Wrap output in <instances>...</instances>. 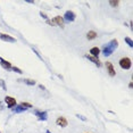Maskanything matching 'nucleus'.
I'll list each match as a JSON object with an SVG mask.
<instances>
[{
  "mask_svg": "<svg viewBox=\"0 0 133 133\" xmlns=\"http://www.w3.org/2000/svg\"><path fill=\"white\" fill-rule=\"evenodd\" d=\"M118 47V41L116 39H113L110 40L109 42H108L107 44H105L102 48V54L106 56V57H108V56H110L113 54L114 51H115V49Z\"/></svg>",
  "mask_w": 133,
  "mask_h": 133,
  "instance_id": "obj_1",
  "label": "nucleus"
},
{
  "mask_svg": "<svg viewBox=\"0 0 133 133\" xmlns=\"http://www.w3.org/2000/svg\"><path fill=\"white\" fill-rule=\"evenodd\" d=\"M119 66L123 70H130L132 66V60L129 57H123L122 59H119Z\"/></svg>",
  "mask_w": 133,
  "mask_h": 133,
  "instance_id": "obj_2",
  "label": "nucleus"
},
{
  "mask_svg": "<svg viewBox=\"0 0 133 133\" xmlns=\"http://www.w3.org/2000/svg\"><path fill=\"white\" fill-rule=\"evenodd\" d=\"M33 114L38 117L39 121H47L48 119V113L44 110H39V109H35L33 111Z\"/></svg>",
  "mask_w": 133,
  "mask_h": 133,
  "instance_id": "obj_3",
  "label": "nucleus"
},
{
  "mask_svg": "<svg viewBox=\"0 0 133 133\" xmlns=\"http://www.w3.org/2000/svg\"><path fill=\"white\" fill-rule=\"evenodd\" d=\"M75 17H76L75 13L72 12V10H67V12L64 14L63 18L66 21V22H74V21H75Z\"/></svg>",
  "mask_w": 133,
  "mask_h": 133,
  "instance_id": "obj_4",
  "label": "nucleus"
},
{
  "mask_svg": "<svg viewBox=\"0 0 133 133\" xmlns=\"http://www.w3.org/2000/svg\"><path fill=\"white\" fill-rule=\"evenodd\" d=\"M5 102L7 103L8 108H14L16 106V99L13 97H9V96H7V97H5Z\"/></svg>",
  "mask_w": 133,
  "mask_h": 133,
  "instance_id": "obj_5",
  "label": "nucleus"
},
{
  "mask_svg": "<svg viewBox=\"0 0 133 133\" xmlns=\"http://www.w3.org/2000/svg\"><path fill=\"white\" fill-rule=\"evenodd\" d=\"M0 39H1L2 41L12 42V43L16 42V39H15V38H13L12 35H8V34H5V33H0Z\"/></svg>",
  "mask_w": 133,
  "mask_h": 133,
  "instance_id": "obj_6",
  "label": "nucleus"
},
{
  "mask_svg": "<svg viewBox=\"0 0 133 133\" xmlns=\"http://www.w3.org/2000/svg\"><path fill=\"white\" fill-rule=\"evenodd\" d=\"M0 65H1V67L4 68V70H12V64H10L8 60L4 59L2 57H0Z\"/></svg>",
  "mask_w": 133,
  "mask_h": 133,
  "instance_id": "obj_7",
  "label": "nucleus"
},
{
  "mask_svg": "<svg viewBox=\"0 0 133 133\" xmlns=\"http://www.w3.org/2000/svg\"><path fill=\"white\" fill-rule=\"evenodd\" d=\"M56 124H57L58 126H62V127H66L68 125V122H67V119H66L65 117H58L57 119H56Z\"/></svg>",
  "mask_w": 133,
  "mask_h": 133,
  "instance_id": "obj_8",
  "label": "nucleus"
},
{
  "mask_svg": "<svg viewBox=\"0 0 133 133\" xmlns=\"http://www.w3.org/2000/svg\"><path fill=\"white\" fill-rule=\"evenodd\" d=\"M106 68H107L108 74H109L111 78L116 75V72H115V70H114V66H113V64H111L110 62H107V63H106Z\"/></svg>",
  "mask_w": 133,
  "mask_h": 133,
  "instance_id": "obj_9",
  "label": "nucleus"
},
{
  "mask_svg": "<svg viewBox=\"0 0 133 133\" xmlns=\"http://www.w3.org/2000/svg\"><path fill=\"white\" fill-rule=\"evenodd\" d=\"M86 57H87L89 60H91V62L93 63L96 66H98V67H101L102 64H101V62L99 60V58H97V57H92V56H90V55H86Z\"/></svg>",
  "mask_w": 133,
  "mask_h": 133,
  "instance_id": "obj_10",
  "label": "nucleus"
},
{
  "mask_svg": "<svg viewBox=\"0 0 133 133\" xmlns=\"http://www.w3.org/2000/svg\"><path fill=\"white\" fill-rule=\"evenodd\" d=\"M52 21H54V23L56 24V25L60 26V27H63L64 26V18L62 17V16H56Z\"/></svg>",
  "mask_w": 133,
  "mask_h": 133,
  "instance_id": "obj_11",
  "label": "nucleus"
},
{
  "mask_svg": "<svg viewBox=\"0 0 133 133\" xmlns=\"http://www.w3.org/2000/svg\"><path fill=\"white\" fill-rule=\"evenodd\" d=\"M99 54H100V49L98 47H93V48L90 49V56H92V57H97L98 58Z\"/></svg>",
  "mask_w": 133,
  "mask_h": 133,
  "instance_id": "obj_12",
  "label": "nucleus"
},
{
  "mask_svg": "<svg viewBox=\"0 0 133 133\" xmlns=\"http://www.w3.org/2000/svg\"><path fill=\"white\" fill-rule=\"evenodd\" d=\"M26 110H27V109H26V108H24L22 105H18V106L16 105L15 108H13V111L16 113V114H17V113H23V111H26Z\"/></svg>",
  "mask_w": 133,
  "mask_h": 133,
  "instance_id": "obj_13",
  "label": "nucleus"
},
{
  "mask_svg": "<svg viewBox=\"0 0 133 133\" xmlns=\"http://www.w3.org/2000/svg\"><path fill=\"white\" fill-rule=\"evenodd\" d=\"M97 38V33H96L94 31H89L87 33V39L88 40H93Z\"/></svg>",
  "mask_w": 133,
  "mask_h": 133,
  "instance_id": "obj_14",
  "label": "nucleus"
},
{
  "mask_svg": "<svg viewBox=\"0 0 133 133\" xmlns=\"http://www.w3.org/2000/svg\"><path fill=\"white\" fill-rule=\"evenodd\" d=\"M20 81H23L24 83L27 84V86H35V84H36V81L31 80V79H24V80H20Z\"/></svg>",
  "mask_w": 133,
  "mask_h": 133,
  "instance_id": "obj_15",
  "label": "nucleus"
},
{
  "mask_svg": "<svg viewBox=\"0 0 133 133\" xmlns=\"http://www.w3.org/2000/svg\"><path fill=\"white\" fill-rule=\"evenodd\" d=\"M124 41H125L126 43L129 44V47H131V48L133 47V41H132V39H131V38H129V36H126V38L124 39Z\"/></svg>",
  "mask_w": 133,
  "mask_h": 133,
  "instance_id": "obj_16",
  "label": "nucleus"
},
{
  "mask_svg": "<svg viewBox=\"0 0 133 133\" xmlns=\"http://www.w3.org/2000/svg\"><path fill=\"white\" fill-rule=\"evenodd\" d=\"M12 70L14 71V72H16V73H17V74H22V73H23V71L21 70V68L16 67V66H12Z\"/></svg>",
  "mask_w": 133,
  "mask_h": 133,
  "instance_id": "obj_17",
  "label": "nucleus"
},
{
  "mask_svg": "<svg viewBox=\"0 0 133 133\" xmlns=\"http://www.w3.org/2000/svg\"><path fill=\"white\" fill-rule=\"evenodd\" d=\"M109 5L111 7H114V8H116L119 5V1H109Z\"/></svg>",
  "mask_w": 133,
  "mask_h": 133,
  "instance_id": "obj_18",
  "label": "nucleus"
},
{
  "mask_svg": "<svg viewBox=\"0 0 133 133\" xmlns=\"http://www.w3.org/2000/svg\"><path fill=\"white\" fill-rule=\"evenodd\" d=\"M0 87H1L2 90H5V91L7 90V87H6V84H5V81H4V80H0Z\"/></svg>",
  "mask_w": 133,
  "mask_h": 133,
  "instance_id": "obj_19",
  "label": "nucleus"
},
{
  "mask_svg": "<svg viewBox=\"0 0 133 133\" xmlns=\"http://www.w3.org/2000/svg\"><path fill=\"white\" fill-rule=\"evenodd\" d=\"M21 105H22L24 108H26V109H27V108H32V105L31 103H28V102H22Z\"/></svg>",
  "mask_w": 133,
  "mask_h": 133,
  "instance_id": "obj_20",
  "label": "nucleus"
},
{
  "mask_svg": "<svg viewBox=\"0 0 133 133\" xmlns=\"http://www.w3.org/2000/svg\"><path fill=\"white\" fill-rule=\"evenodd\" d=\"M40 16H41L43 20H48V16H47V14H44L43 12H40Z\"/></svg>",
  "mask_w": 133,
  "mask_h": 133,
  "instance_id": "obj_21",
  "label": "nucleus"
},
{
  "mask_svg": "<svg viewBox=\"0 0 133 133\" xmlns=\"http://www.w3.org/2000/svg\"><path fill=\"white\" fill-rule=\"evenodd\" d=\"M76 117L81 118V119H82V121H84V122H86V121H87V118H86V117H84V116H81V115H79V114H76Z\"/></svg>",
  "mask_w": 133,
  "mask_h": 133,
  "instance_id": "obj_22",
  "label": "nucleus"
},
{
  "mask_svg": "<svg viewBox=\"0 0 133 133\" xmlns=\"http://www.w3.org/2000/svg\"><path fill=\"white\" fill-rule=\"evenodd\" d=\"M39 88H40V89H42V90H44V89H46V88H44V86H42V84H40Z\"/></svg>",
  "mask_w": 133,
  "mask_h": 133,
  "instance_id": "obj_23",
  "label": "nucleus"
},
{
  "mask_svg": "<svg viewBox=\"0 0 133 133\" xmlns=\"http://www.w3.org/2000/svg\"><path fill=\"white\" fill-rule=\"evenodd\" d=\"M47 133H51V132H50V131H47Z\"/></svg>",
  "mask_w": 133,
  "mask_h": 133,
  "instance_id": "obj_24",
  "label": "nucleus"
},
{
  "mask_svg": "<svg viewBox=\"0 0 133 133\" xmlns=\"http://www.w3.org/2000/svg\"><path fill=\"white\" fill-rule=\"evenodd\" d=\"M0 133H1V132H0Z\"/></svg>",
  "mask_w": 133,
  "mask_h": 133,
  "instance_id": "obj_25",
  "label": "nucleus"
}]
</instances>
